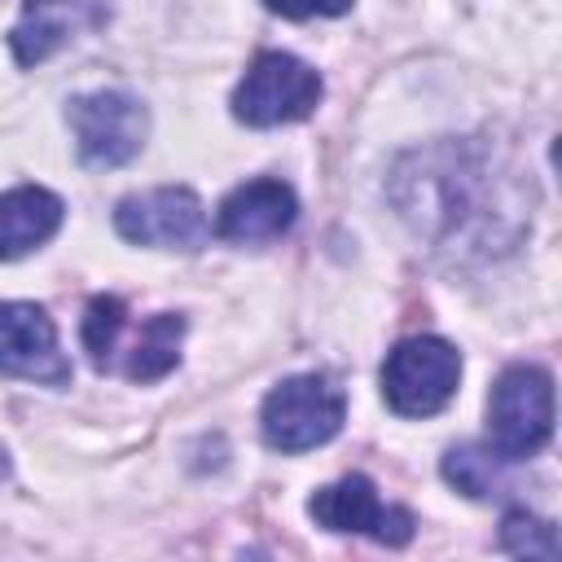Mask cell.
Segmentation results:
<instances>
[{
	"label": "cell",
	"mask_w": 562,
	"mask_h": 562,
	"mask_svg": "<svg viewBox=\"0 0 562 562\" xmlns=\"http://www.w3.org/2000/svg\"><path fill=\"white\" fill-rule=\"evenodd\" d=\"M342 417H347L342 391L325 373H299L268 391L259 430H263V443L277 452H307L334 439L342 430Z\"/></svg>",
	"instance_id": "cell-3"
},
{
	"label": "cell",
	"mask_w": 562,
	"mask_h": 562,
	"mask_svg": "<svg viewBox=\"0 0 562 562\" xmlns=\"http://www.w3.org/2000/svg\"><path fill=\"white\" fill-rule=\"evenodd\" d=\"M0 373L44 386L70 382V360L57 347V329L35 303H0Z\"/></svg>",
	"instance_id": "cell-8"
},
{
	"label": "cell",
	"mask_w": 562,
	"mask_h": 562,
	"mask_svg": "<svg viewBox=\"0 0 562 562\" xmlns=\"http://www.w3.org/2000/svg\"><path fill=\"white\" fill-rule=\"evenodd\" d=\"M180 338H184V321H180V316L162 312V316L145 321L140 334H136V342H132V351H127L123 373H127L132 382H158L162 373L176 369V360H180Z\"/></svg>",
	"instance_id": "cell-13"
},
{
	"label": "cell",
	"mask_w": 562,
	"mask_h": 562,
	"mask_svg": "<svg viewBox=\"0 0 562 562\" xmlns=\"http://www.w3.org/2000/svg\"><path fill=\"white\" fill-rule=\"evenodd\" d=\"M496 461H501V457H492L487 448L461 443V448H452V452L443 457V479H448L457 492H465V496H474V501H487V496H496V487H501Z\"/></svg>",
	"instance_id": "cell-15"
},
{
	"label": "cell",
	"mask_w": 562,
	"mask_h": 562,
	"mask_svg": "<svg viewBox=\"0 0 562 562\" xmlns=\"http://www.w3.org/2000/svg\"><path fill=\"white\" fill-rule=\"evenodd\" d=\"M461 356L452 342L435 334L404 338L395 351H386L382 364V400L400 417H430L457 395Z\"/></svg>",
	"instance_id": "cell-4"
},
{
	"label": "cell",
	"mask_w": 562,
	"mask_h": 562,
	"mask_svg": "<svg viewBox=\"0 0 562 562\" xmlns=\"http://www.w3.org/2000/svg\"><path fill=\"white\" fill-rule=\"evenodd\" d=\"M123 325H127V307H123V299H114V294H97V299L88 303V312H83V347H88V360H92L101 373L114 364Z\"/></svg>",
	"instance_id": "cell-14"
},
{
	"label": "cell",
	"mask_w": 562,
	"mask_h": 562,
	"mask_svg": "<svg viewBox=\"0 0 562 562\" xmlns=\"http://www.w3.org/2000/svg\"><path fill=\"white\" fill-rule=\"evenodd\" d=\"M400 215L448 255H492L522 233V202L483 140H435L391 176Z\"/></svg>",
	"instance_id": "cell-1"
},
{
	"label": "cell",
	"mask_w": 562,
	"mask_h": 562,
	"mask_svg": "<svg viewBox=\"0 0 562 562\" xmlns=\"http://www.w3.org/2000/svg\"><path fill=\"white\" fill-rule=\"evenodd\" d=\"M114 228L136 246L162 250H198L206 241V211L193 189L167 184L149 193H132L114 211Z\"/></svg>",
	"instance_id": "cell-7"
},
{
	"label": "cell",
	"mask_w": 562,
	"mask_h": 562,
	"mask_svg": "<svg viewBox=\"0 0 562 562\" xmlns=\"http://www.w3.org/2000/svg\"><path fill=\"white\" fill-rule=\"evenodd\" d=\"M307 514L329 527V531H364L382 544H404L413 536V514L400 509V505H382L373 479L364 474H347L329 487H321L312 501H307Z\"/></svg>",
	"instance_id": "cell-9"
},
{
	"label": "cell",
	"mask_w": 562,
	"mask_h": 562,
	"mask_svg": "<svg viewBox=\"0 0 562 562\" xmlns=\"http://www.w3.org/2000/svg\"><path fill=\"white\" fill-rule=\"evenodd\" d=\"M281 18H338L351 9V0H263Z\"/></svg>",
	"instance_id": "cell-17"
},
{
	"label": "cell",
	"mask_w": 562,
	"mask_h": 562,
	"mask_svg": "<svg viewBox=\"0 0 562 562\" xmlns=\"http://www.w3.org/2000/svg\"><path fill=\"white\" fill-rule=\"evenodd\" d=\"M501 549L514 553V558H544L553 562L558 558V531L553 522L527 514V509H509L505 522H501Z\"/></svg>",
	"instance_id": "cell-16"
},
{
	"label": "cell",
	"mask_w": 562,
	"mask_h": 562,
	"mask_svg": "<svg viewBox=\"0 0 562 562\" xmlns=\"http://www.w3.org/2000/svg\"><path fill=\"white\" fill-rule=\"evenodd\" d=\"M487 435L501 461L536 457L553 435V378L540 364H509L487 395Z\"/></svg>",
	"instance_id": "cell-2"
},
{
	"label": "cell",
	"mask_w": 562,
	"mask_h": 562,
	"mask_svg": "<svg viewBox=\"0 0 562 562\" xmlns=\"http://www.w3.org/2000/svg\"><path fill=\"white\" fill-rule=\"evenodd\" d=\"M66 119L75 127V145L79 158L88 167H123L140 154L145 136H149V114L132 92L119 88H101V92H83L66 105Z\"/></svg>",
	"instance_id": "cell-6"
},
{
	"label": "cell",
	"mask_w": 562,
	"mask_h": 562,
	"mask_svg": "<svg viewBox=\"0 0 562 562\" xmlns=\"http://www.w3.org/2000/svg\"><path fill=\"white\" fill-rule=\"evenodd\" d=\"M9 474V461H4V448H0V479Z\"/></svg>",
	"instance_id": "cell-18"
},
{
	"label": "cell",
	"mask_w": 562,
	"mask_h": 562,
	"mask_svg": "<svg viewBox=\"0 0 562 562\" xmlns=\"http://www.w3.org/2000/svg\"><path fill=\"white\" fill-rule=\"evenodd\" d=\"M321 101V75L290 53H259L233 92V114L250 127H281L307 119Z\"/></svg>",
	"instance_id": "cell-5"
},
{
	"label": "cell",
	"mask_w": 562,
	"mask_h": 562,
	"mask_svg": "<svg viewBox=\"0 0 562 562\" xmlns=\"http://www.w3.org/2000/svg\"><path fill=\"white\" fill-rule=\"evenodd\" d=\"M101 18V0H26L13 26V57L22 66H35L70 44L79 31H92Z\"/></svg>",
	"instance_id": "cell-11"
},
{
	"label": "cell",
	"mask_w": 562,
	"mask_h": 562,
	"mask_svg": "<svg viewBox=\"0 0 562 562\" xmlns=\"http://www.w3.org/2000/svg\"><path fill=\"white\" fill-rule=\"evenodd\" d=\"M294 215H299V202H294L290 184H281V180H246L220 202L215 233L224 241H237V246H259V241L281 237L294 224Z\"/></svg>",
	"instance_id": "cell-10"
},
{
	"label": "cell",
	"mask_w": 562,
	"mask_h": 562,
	"mask_svg": "<svg viewBox=\"0 0 562 562\" xmlns=\"http://www.w3.org/2000/svg\"><path fill=\"white\" fill-rule=\"evenodd\" d=\"M61 228V198L40 184H18L0 193V259H18L44 246Z\"/></svg>",
	"instance_id": "cell-12"
}]
</instances>
